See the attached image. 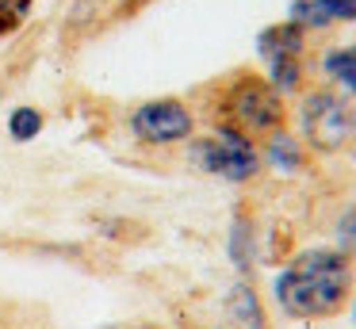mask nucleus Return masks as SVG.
Returning <instances> with one entry per match:
<instances>
[{
  "instance_id": "obj_11",
  "label": "nucleus",
  "mask_w": 356,
  "mask_h": 329,
  "mask_svg": "<svg viewBox=\"0 0 356 329\" xmlns=\"http://www.w3.org/2000/svg\"><path fill=\"white\" fill-rule=\"evenodd\" d=\"M42 127H47V119H42V111H39V107H31V104H19L16 111L8 115L12 142H35V138L42 134Z\"/></svg>"
},
{
  "instance_id": "obj_15",
  "label": "nucleus",
  "mask_w": 356,
  "mask_h": 329,
  "mask_svg": "<svg viewBox=\"0 0 356 329\" xmlns=\"http://www.w3.org/2000/svg\"><path fill=\"white\" fill-rule=\"evenodd\" d=\"M333 23H356V0H325Z\"/></svg>"
},
{
  "instance_id": "obj_6",
  "label": "nucleus",
  "mask_w": 356,
  "mask_h": 329,
  "mask_svg": "<svg viewBox=\"0 0 356 329\" xmlns=\"http://www.w3.org/2000/svg\"><path fill=\"white\" fill-rule=\"evenodd\" d=\"M264 165L276 168V172L284 176H299L302 168H307V145H302V138H295L291 130H276V134L264 138V150H261Z\"/></svg>"
},
{
  "instance_id": "obj_18",
  "label": "nucleus",
  "mask_w": 356,
  "mask_h": 329,
  "mask_svg": "<svg viewBox=\"0 0 356 329\" xmlns=\"http://www.w3.org/2000/svg\"><path fill=\"white\" fill-rule=\"evenodd\" d=\"M353 138H356V115H353Z\"/></svg>"
},
{
  "instance_id": "obj_19",
  "label": "nucleus",
  "mask_w": 356,
  "mask_h": 329,
  "mask_svg": "<svg viewBox=\"0 0 356 329\" xmlns=\"http://www.w3.org/2000/svg\"><path fill=\"white\" fill-rule=\"evenodd\" d=\"M353 257H356V245H353Z\"/></svg>"
},
{
  "instance_id": "obj_2",
  "label": "nucleus",
  "mask_w": 356,
  "mask_h": 329,
  "mask_svg": "<svg viewBox=\"0 0 356 329\" xmlns=\"http://www.w3.org/2000/svg\"><path fill=\"white\" fill-rule=\"evenodd\" d=\"M218 122L238 127L249 138H268L287 127V104L268 84V77L234 73L218 92Z\"/></svg>"
},
{
  "instance_id": "obj_20",
  "label": "nucleus",
  "mask_w": 356,
  "mask_h": 329,
  "mask_svg": "<svg viewBox=\"0 0 356 329\" xmlns=\"http://www.w3.org/2000/svg\"><path fill=\"white\" fill-rule=\"evenodd\" d=\"M218 329H230V326H218Z\"/></svg>"
},
{
  "instance_id": "obj_17",
  "label": "nucleus",
  "mask_w": 356,
  "mask_h": 329,
  "mask_svg": "<svg viewBox=\"0 0 356 329\" xmlns=\"http://www.w3.org/2000/svg\"><path fill=\"white\" fill-rule=\"evenodd\" d=\"M348 54H353V61H356V42H353V46H348Z\"/></svg>"
},
{
  "instance_id": "obj_4",
  "label": "nucleus",
  "mask_w": 356,
  "mask_h": 329,
  "mask_svg": "<svg viewBox=\"0 0 356 329\" xmlns=\"http://www.w3.org/2000/svg\"><path fill=\"white\" fill-rule=\"evenodd\" d=\"M302 145L314 153H337L353 142V107L337 88H314L299 104Z\"/></svg>"
},
{
  "instance_id": "obj_5",
  "label": "nucleus",
  "mask_w": 356,
  "mask_h": 329,
  "mask_svg": "<svg viewBox=\"0 0 356 329\" xmlns=\"http://www.w3.org/2000/svg\"><path fill=\"white\" fill-rule=\"evenodd\" d=\"M127 130L134 142L165 150V145H180L195 138V115L184 99L177 96H157V99H142L131 115H127Z\"/></svg>"
},
{
  "instance_id": "obj_9",
  "label": "nucleus",
  "mask_w": 356,
  "mask_h": 329,
  "mask_svg": "<svg viewBox=\"0 0 356 329\" xmlns=\"http://www.w3.org/2000/svg\"><path fill=\"white\" fill-rule=\"evenodd\" d=\"M322 73L330 77V84L341 96L356 99V61H353V54H348V46H333V50L322 54Z\"/></svg>"
},
{
  "instance_id": "obj_14",
  "label": "nucleus",
  "mask_w": 356,
  "mask_h": 329,
  "mask_svg": "<svg viewBox=\"0 0 356 329\" xmlns=\"http://www.w3.org/2000/svg\"><path fill=\"white\" fill-rule=\"evenodd\" d=\"M337 237H341L337 249L353 252V245H356V207H348V211L341 214V222H337Z\"/></svg>"
},
{
  "instance_id": "obj_1",
  "label": "nucleus",
  "mask_w": 356,
  "mask_h": 329,
  "mask_svg": "<svg viewBox=\"0 0 356 329\" xmlns=\"http://www.w3.org/2000/svg\"><path fill=\"white\" fill-rule=\"evenodd\" d=\"M356 291L353 252L337 245L299 249L272 280V298L280 314L291 321H325L337 318Z\"/></svg>"
},
{
  "instance_id": "obj_8",
  "label": "nucleus",
  "mask_w": 356,
  "mask_h": 329,
  "mask_svg": "<svg viewBox=\"0 0 356 329\" xmlns=\"http://www.w3.org/2000/svg\"><path fill=\"white\" fill-rule=\"evenodd\" d=\"M226 314L234 318L230 329H264V306H261V295L249 280L234 283L230 295H226Z\"/></svg>"
},
{
  "instance_id": "obj_16",
  "label": "nucleus",
  "mask_w": 356,
  "mask_h": 329,
  "mask_svg": "<svg viewBox=\"0 0 356 329\" xmlns=\"http://www.w3.org/2000/svg\"><path fill=\"white\" fill-rule=\"evenodd\" d=\"M348 306H353V321H356V291H353V298H348Z\"/></svg>"
},
{
  "instance_id": "obj_13",
  "label": "nucleus",
  "mask_w": 356,
  "mask_h": 329,
  "mask_svg": "<svg viewBox=\"0 0 356 329\" xmlns=\"http://www.w3.org/2000/svg\"><path fill=\"white\" fill-rule=\"evenodd\" d=\"M31 15V0H0V38L16 35Z\"/></svg>"
},
{
  "instance_id": "obj_3",
  "label": "nucleus",
  "mask_w": 356,
  "mask_h": 329,
  "mask_svg": "<svg viewBox=\"0 0 356 329\" xmlns=\"http://www.w3.org/2000/svg\"><path fill=\"white\" fill-rule=\"evenodd\" d=\"M188 161H192L200 172L218 176V180H226V184H249L264 168L257 138L241 134L238 127H226V122H215L211 134L192 138V142H188Z\"/></svg>"
},
{
  "instance_id": "obj_12",
  "label": "nucleus",
  "mask_w": 356,
  "mask_h": 329,
  "mask_svg": "<svg viewBox=\"0 0 356 329\" xmlns=\"http://www.w3.org/2000/svg\"><path fill=\"white\" fill-rule=\"evenodd\" d=\"M230 260L249 272L253 268V230H249L245 218H234V230H230Z\"/></svg>"
},
{
  "instance_id": "obj_10",
  "label": "nucleus",
  "mask_w": 356,
  "mask_h": 329,
  "mask_svg": "<svg viewBox=\"0 0 356 329\" xmlns=\"http://www.w3.org/2000/svg\"><path fill=\"white\" fill-rule=\"evenodd\" d=\"M287 19L299 23L302 31H325L333 27V15L330 8H325V0H291V8H287Z\"/></svg>"
},
{
  "instance_id": "obj_7",
  "label": "nucleus",
  "mask_w": 356,
  "mask_h": 329,
  "mask_svg": "<svg viewBox=\"0 0 356 329\" xmlns=\"http://www.w3.org/2000/svg\"><path fill=\"white\" fill-rule=\"evenodd\" d=\"M257 54H261V61L276 58V54H307V31L291 19L272 23L257 35Z\"/></svg>"
}]
</instances>
